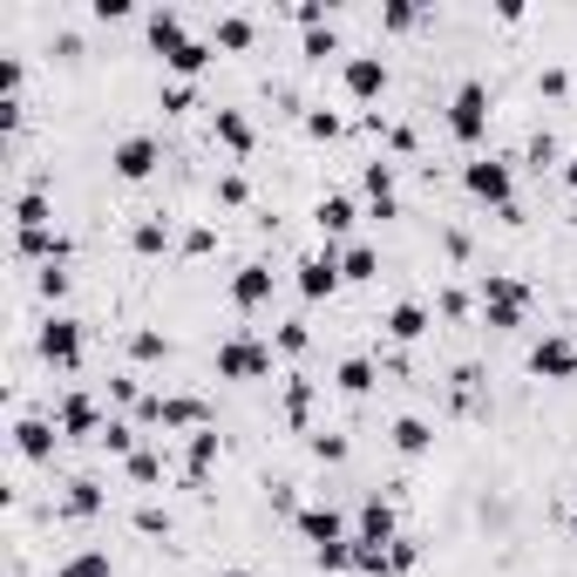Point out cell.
Returning a JSON list of instances; mask_svg holds the SVG:
<instances>
[{
    "label": "cell",
    "mask_w": 577,
    "mask_h": 577,
    "mask_svg": "<svg viewBox=\"0 0 577 577\" xmlns=\"http://www.w3.org/2000/svg\"><path fill=\"white\" fill-rule=\"evenodd\" d=\"M462 190H469L476 204H489L496 218H510V224L523 218L517 211V170L503 157H469V164H462Z\"/></svg>",
    "instance_id": "1"
},
{
    "label": "cell",
    "mask_w": 577,
    "mask_h": 577,
    "mask_svg": "<svg viewBox=\"0 0 577 577\" xmlns=\"http://www.w3.org/2000/svg\"><path fill=\"white\" fill-rule=\"evenodd\" d=\"M482 320L496 333H517L530 320V286L517 273H482Z\"/></svg>",
    "instance_id": "2"
},
{
    "label": "cell",
    "mask_w": 577,
    "mask_h": 577,
    "mask_svg": "<svg viewBox=\"0 0 577 577\" xmlns=\"http://www.w3.org/2000/svg\"><path fill=\"white\" fill-rule=\"evenodd\" d=\"M218 380H273V340H252V333H231L218 340Z\"/></svg>",
    "instance_id": "3"
},
{
    "label": "cell",
    "mask_w": 577,
    "mask_h": 577,
    "mask_svg": "<svg viewBox=\"0 0 577 577\" xmlns=\"http://www.w3.org/2000/svg\"><path fill=\"white\" fill-rule=\"evenodd\" d=\"M136 421H149V429H164V435H198V429H211V414H204L198 395H149V401L136 408Z\"/></svg>",
    "instance_id": "4"
},
{
    "label": "cell",
    "mask_w": 577,
    "mask_h": 577,
    "mask_svg": "<svg viewBox=\"0 0 577 577\" xmlns=\"http://www.w3.org/2000/svg\"><path fill=\"white\" fill-rule=\"evenodd\" d=\"M489 89L482 82H462L455 96H448V136L455 143H482V130H489Z\"/></svg>",
    "instance_id": "5"
},
{
    "label": "cell",
    "mask_w": 577,
    "mask_h": 577,
    "mask_svg": "<svg viewBox=\"0 0 577 577\" xmlns=\"http://www.w3.org/2000/svg\"><path fill=\"white\" fill-rule=\"evenodd\" d=\"M292 286H299V299L306 306H320V299H333L346 279H340V245H326V252H306L299 265H292Z\"/></svg>",
    "instance_id": "6"
},
{
    "label": "cell",
    "mask_w": 577,
    "mask_h": 577,
    "mask_svg": "<svg viewBox=\"0 0 577 577\" xmlns=\"http://www.w3.org/2000/svg\"><path fill=\"white\" fill-rule=\"evenodd\" d=\"M34 346H42V360H48V367L75 374V367H82V320L48 313V320H42V333H34Z\"/></svg>",
    "instance_id": "7"
},
{
    "label": "cell",
    "mask_w": 577,
    "mask_h": 577,
    "mask_svg": "<svg viewBox=\"0 0 577 577\" xmlns=\"http://www.w3.org/2000/svg\"><path fill=\"white\" fill-rule=\"evenodd\" d=\"M157 164H164V143H157V136H143V130H136V136H123V143L109 149V170L123 177V184L157 177Z\"/></svg>",
    "instance_id": "8"
},
{
    "label": "cell",
    "mask_w": 577,
    "mask_h": 577,
    "mask_svg": "<svg viewBox=\"0 0 577 577\" xmlns=\"http://www.w3.org/2000/svg\"><path fill=\"white\" fill-rule=\"evenodd\" d=\"M530 374L536 380H577V340L570 333H544L530 346Z\"/></svg>",
    "instance_id": "9"
},
{
    "label": "cell",
    "mask_w": 577,
    "mask_h": 577,
    "mask_svg": "<svg viewBox=\"0 0 577 577\" xmlns=\"http://www.w3.org/2000/svg\"><path fill=\"white\" fill-rule=\"evenodd\" d=\"M340 89L354 102H380V96H388V62H380V55H346L340 62Z\"/></svg>",
    "instance_id": "10"
},
{
    "label": "cell",
    "mask_w": 577,
    "mask_h": 577,
    "mask_svg": "<svg viewBox=\"0 0 577 577\" xmlns=\"http://www.w3.org/2000/svg\"><path fill=\"white\" fill-rule=\"evenodd\" d=\"M55 429H62V435H75V442H102V429H109V421H102L96 395H82V388H75V395H62V408H55Z\"/></svg>",
    "instance_id": "11"
},
{
    "label": "cell",
    "mask_w": 577,
    "mask_h": 577,
    "mask_svg": "<svg viewBox=\"0 0 577 577\" xmlns=\"http://www.w3.org/2000/svg\"><path fill=\"white\" fill-rule=\"evenodd\" d=\"M292 530H299V544H313V551L346 544V517H340L333 503H306V510L292 517Z\"/></svg>",
    "instance_id": "12"
},
{
    "label": "cell",
    "mask_w": 577,
    "mask_h": 577,
    "mask_svg": "<svg viewBox=\"0 0 577 577\" xmlns=\"http://www.w3.org/2000/svg\"><path fill=\"white\" fill-rule=\"evenodd\" d=\"M360 190H367V211L374 218H401V190H395V164L388 157L360 164Z\"/></svg>",
    "instance_id": "13"
},
{
    "label": "cell",
    "mask_w": 577,
    "mask_h": 577,
    "mask_svg": "<svg viewBox=\"0 0 577 577\" xmlns=\"http://www.w3.org/2000/svg\"><path fill=\"white\" fill-rule=\"evenodd\" d=\"M55 442H62V429L48 414H21L14 421V448H21V462H55Z\"/></svg>",
    "instance_id": "14"
},
{
    "label": "cell",
    "mask_w": 577,
    "mask_h": 577,
    "mask_svg": "<svg viewBox=\"0 0 577 577\" xmlns=\"http://www.w3.org/2000/svg\"><path fill=\"white\" fill-rule=\"evenodd\" d=\"M231 306H238V313L273 306V265H238V273H231Z\"/></svg>",
    "instance_id": "15"
},
{
    "label": "cell",
    "mask_w": 577,
    "mask_h": 577,
    "mask_svg": "<svg viewBox=\"0 0 577 577\" xmlns=\"http://www.w3.org/2000/svg\"><path fill=\"white\" fill-rule=\"evenodd\" d=\"M395 503H380V496H367V503L354 510V544H395Z\"/></svg>",
    "instance_id": "16"
},
{
    "label": "cell",
    "mask_w": 577,
    "mask_h": 577,
    "mask_svg": "<svg viewBox=\"0 0 577 577\" xmlns=\"http://www.w3.org/2000/svg\"><path fill=\"white\" fill-rule=\"evenodd\" d=\"M429 326H435V320H429V306H421V299H395V306H388V320H380V333L401 340V346H414Z\"/></svg>",
    "instance_id": "17"
},
{
    "label": "cell",
    "mask_w": 577,
    "mask_h": 577,
    "mask_svg": "<svg viewBox=\"0 0 577 577\" xmlns=\"http://www.w3.org/2000/svg\"><path fill=\"white\" fill-rule=\"evenodd\" d=\"M354 218H360V211H354V198H346V190H326V198L313 204V224H320L326 245H340L346 231H354Z\"/></svg>",
    "instance_id": "18"
},
{
    "label": "cell",
    "mask_w": 577,
    "mask_h": 577,
    "mask_svg": "<svg viewBox=\"0 0 577 577\" xmlns=\"http://www.w3.org/2000/svg\"><path fill=\"white\" fill-rule=\"evenodd\" d=\"M143 34H149V48H157L164 62H170V55H177V48L190 42V27H184V14H177V8H149Z\"/></svg>",
    "instance_id": "19"
},
{
    "label": "cell",
    "mask_w": 577,
    "mask_h": 577,
    "mask_svg": "<svg viewBox=\"0 0 577 577\" xmlns=\"http://www.w3.org/2000/svg\"><path fill=\"white\" fill-rule=\"evenodd\" d=\"M211 136L231 149V157H252V143H258V130H252L245 109H218V115H211Z\"/></svg>",
    "instance_id": "20"
},
{
    "label": "cell",
    "mask_w": 577,
    "mask_h": 577,
    "mask_svg": "<svg viewBox=\"0 0 577 577\" xmlns=\"http://www.w3.org/2000/svg\"><path fill=\"white\" fill-rule=\"evenodd\" d=\"M14 252L27 265H68V238H62V231H14Z\"/></svg>",
    "instance_id": "21"
},
{
    "label": "cell",
    "mask_w": 577,
    "mask_h": 577,
    "mask_svg": "<svg viewBox=\"0 0 577 577\" xmlns=\"http://www.w3.org/2000/svg\"><path fill=\"white\" fill-rule=\"evenodd\" d=\"M374 380H380V367H374L367 354H346V360L333 367V388H340L346 401H360V395H374Z\"/></svg>",
    "instance_id": "22"
},
{
    "label": "cell",
    "mask_w": 577,
    "mask_h": 577,
    "mask_svg": "<svg viewBox=\"0 0 577 577\" xmlns=\"http://www.w3.org/2000/svg\"><path fill=\"white\" fill-rule=\"evenodd\" d=\"M388 442H395V455H429V448H435V429H429L421 414H395Z\"/></svg>",
    "instance_id": "23"
},
{
    "label": "cell",
    "mask_w": 577,
    "mask_h": 577,
    "mask_svg": "<svg viewBox=\"0 0 577 577\" xmlns=\"http://www.w3.org/2000/svg\"><path fill=\"white\" fill-rule=\"evenodd\" d=\"M211 469H218V429H198L184 448V482H204Z\"/></svg>",
    "instance_id": "24"
},
{
    "label": "cell",
    "mask_w": 577,
    "mask_h": 577,
    "mask_svg": "<svg viewBox=\"0 0 577 577\" xmlns=\"http://www.w3.org/2000/svg\"><path fill=\"white\" fill-rule=\"evenodd\" d=\"M14 231H55L48 190H21V198H14Z\"/></svg>",
    "instance_id": "25"
},
{
    "label": "cell",
    "mask_w": 577,
    "mask_h": 577,
    "mask_svg": "<svg viewBox=\"0 0 577 577\" xmlns=\"http://www.w3.org/2000/svg\"><path fill=\"white\" fill-rule=\"evenodd\" d=\"M279 408H286V421H292V429H306V421H313V380H306V374H286Z\"/></svg>",
    "instance_id": "26"
},
{
    "label": "cell",
    "mask_w": 577,
    "mask_h": 577,
    "mask_svg": "<svg viewBox=\"0 0 577 577\" xmlns=\"http://www.w3.org/2000/svg\"><path fill=\"white\" fill-rule=\"evenodd\" d=\"M130 245H136L143 258H164V252H170V218H136V224H130Z\"/></svg>",
    "instance_id": "27"
},
{
    "label": "cell",
    "mask_w": 577,
    "mask_h": 577,
    "mask_svg": "<svg viewBox=\"0 0 577 577\" xmlns=\"http://www.w3.org/2000/svg\"><path fill=\"white\" fill-rule=\"evenodd\" d=\"M340 279H346V286L380 279V252H374V245H346V252H340Z\"/></svg>",
    "instance_id": "28"
},
{
    "label": "cell",
    "mask_w": 577,
    "mask_h": 577,
    "mask_svg": "<svg viewBox=\"0 0 577 577\" xmlns=\"http://www.w3.org/2000/svg\"><path fill=\"white\" fill-rule=\"evenodd\" d=\"M130 354H136L143 367H157V360H170V354H177V340H170V333H157V326H136V333H130Z\"/></svg>",
    "instance_id": "29"
},
{
    "label": "cell",
    "mask_w": 577,
    "mask_h": 577,
    "mask_svg": "<svg viewBox=\"0 0 577 577\" xmlns=\"http://www.w3.org/2000/svg\"><path fill=\"white\" fill-rule=\"evenodd\" d=\"M252 14H218V27H211V48H231V55H238V48H252Z\"/></svg>",
    "instance_id": "30"
},
{
    "label": "cell",
    "mask_w": 577,
    "mask_h": 577,
    "mask_svg": "<svg viewBox=\"0 0 577 577\" xmlns=\"http://www.w3.org/2000/svg\"><path fill=\"white\" fill-rule=\"evenodd\" d=\"M102 510V482L96 476H75L68 496H62V517H96Z\"/></svg>",
    "instance_id": "31"
},
{
    "label": "cell",
    "mask_w": 577,
    "mask_h": 577,
    "mask_svg": "<svg viewBox=\"0 0 577 577\" xmlns=\"http://www.w3.org/2000/svg\"><path fill=\"white\" fill-rule=\"evenodd\" d=\"M211 55H218V48H211V42H198V34H190V42H184V48L170 55V75H177V82H190V75H204V68H211Z\"/></svg>",
    "instance_id": "32"
},
{
    "label": "cell",
    "mask_w": 577,
    "mask_h": 577,
    "mask_svg": "<svg viewBox=\"0 0 577 577\" xmlns=\"http://www.w3.org/2000/svg\"><path fill=\"white\" fill-rule=\"evenodd\" d=\"M123 469H130V482H136V489H157V482H164V455H157V448H136V455L123 462Z\"/></svg>",
    "instance_id": "33"
},
{
    "label": "cell",
    "mask_w": 577,
    "mask_h": 577,
    "mask_svg": "<svg viewBox=\"0 0 577 577\" xmlns=\"http://www.w3.org/2000/svg\"><path fill=\"white\" fill-rule=\"evenodd\" d=\"M109 570H115V564H109V551H75L55 577H109Z\"/></svg>",
    "instance_id": "34"
},
{
    "label": "cell",
    "mask_w": 577,
    "mask_h": 577,
    "mask_svg": "<svg viewBox=\"0 0 577 577\" xmlns=\"http://www.w3.org/2000/svg\"><path fill=\"white\" fill-rule=\"evenodd\" d=\"M102 448H109V455H123V462H130V455L143 448V442H136V421H109V429H102Z\"/></svg>",
    "instance_id": "35"
},
{
    "label": "cell",
    "mask_w": 577,
    "mask_h": 577,
    "mask_svg": "<svg viewBox=\"0 0 577 577\" xmlns=\"http://www.w3.org/2000/svg\"><path fill=\"white\" fill-rule=\"evenodd\" d=\"M273 346H279V354H306V346H313V333H306V320H279V333H273Z\"/></svg>",
    "instance_id": "36"
},
{
    "label": "cell",
    "mask_w": 577,
    "mask_h": 577,
    "mask_svg": "<svg viewBox=\"0 0 577 577\" xmlns=\"http://www.w3.org/2000/svg\"><path fill=\"white\" fill-rule=\"evenodd\" d=\"M354 570H367V577H395L388 544H354Z\"/></svg>",
    "instance_id": "37"
},
{
    "label": "cell",
    "mask_w": 577,
    "mask_h": 577,
    "mask_svg": "<svg viewBox=\"0 0 577 577\" xmlns=\"http://www.w3.org/2000/svg\"><path fill=\"white\" fill-rule=\"evenodd\" d=\"M421 21V8H414V0H388V8H380V27H388V34H408Z\"/></svg>",
    "instance_id": "38"
},
{
    "label": "cell",
    "mask_w": 577,
    "mask_h": 577,
    "mask_svg": "<svg viewBox=\"0 0 577 577\" xmlns=\"http://www.w3.org/2000/svg\"><path fill=\"white\" fill-rule=\"evenodd\" d=\"M34 292H42L48 306H62L68 299V273H62V265H42V273H34Z\"/></svg>",
    "instance_id": "39"
},
{
    "label": "cell",
    "mask_w": 577,
    "mask_h": 577,
    "mask_svg": "<svg viewBox=\"0 0 577 577\" xmlns=\"http://www.w3.org/2000/svg\"><path fill=\"white\" fill-rule=\"evenodd\" d=\"M346 123H340V115L333 109H306V136H313V143H333Z\"/></svg>",
    "instance_id": "40"
},
{
    "label": "cell",
    "mask_w": 577,
    "mask_h": 577,
    "mask_svg": "<svg viewBox=\"0 0 577 577\" xmlns=\"http://www.w3.org/2000/svg\"><path fill=\"white\" fill-rule=\"evenodd\" d=\"M530 164H536V170H544V164H557V170H564V149H557V136H551V130H536V136H530Z\"/></svg>",
    "instance_id": "41"
},
{
    "label": "cell",
    "mask_w": 577,
    "mask_h": 577,
    "mask_svg": "<svg viewBox=\"0 0 577 577\" xmlns=\"http://www.w3.org/2000/svg\"><path fill=\"white\" fill-rule=\"evenodd\" d=\"M245 198H252V184H245L238 170H224V177H218V204H224V211H238Z\"/></svg>",
    "instance_id": "42"
},
{
    "label": "cell",
    "mask_w": 577,
    "mask_h": 577,
    "mask_svg": "<svg viewBox=\"0 0 577 577\" xmlns=\"http://www.w3.org/2000/svg\"><path fill=\"white\" fill-rule=\"evenodd\" d=\"M306 448H313L320 462H346V455H354V442H346V435H326V429H320L313 442H306Z\"/></svg>",
    "instance_id": "43"
},
{
    "label": "cell",
    "mask_w": 577,
    "mask_h": 577,
    "mask_svg": "<svg viewBox=\"0 0 577 577\" xmlns=\"http://www.w3.org/2000/svg\"><path fill=\"white\" fill-rule=\"evenodd\" d=\"M299 55H313V62L340 55V34H333V27H313V34H306V42H299Z\"/></svg>",
    "instance_id": "44"
},
{
    "label": "cell",
    "mask_w": 577,
    "mask_h": 577,
    "mask_svg": "<svg viewBox=\"0 0 577 577\" xmlns=\"http://www.w3.org/2000/svg\"><path fill=\"white\" fill-rule=\"evenodd\" d=\"M313 564H320V570H354V536H346V544H326V551H313Z\"/></svg>",
    "instance_id": "45"
},
{
    "label": "cell",
    "mask_w": 577,
    "mask_h": 577,
    "mask_svg": "<svg viewBox=\"0 0 577 577\" xmlns=\"http://www.w3.org/2000/svg\"><path fill=\"white\" fill-rule=\"evenodd\" d=\"M136 530H143V536H164V530H170V510H164V503H136Z\"/></svg>",
    "instance_id": "46"
},
{
    "label": "cell",
    "mask_w": 577,
    "mask_h": 577,
    "mask_svg": "<svg viewBox=\"0 0 577 577\" xmlns=\"http://www.w3.org/2000/svg\"><path fill=\"white\" fill-rule=\"evenodd\" d=\"M204 252H218V231L211 224H190L184 231V258H204Z\"/></svg>",
    "instance_id": "47"
},
{
    "label": "cell",
    "mask_w": 577,
    "mask_h": 577,
    "mask_svg": "<svg viewBox=\"0 0 577 577\" xmlns=\"http://www.w3.org/2000/svg\"><path fill=\"white\" fill-rule=\"evenodd\" d=\"M388 564H395V577L414 570V564H421V544H414V536H395V544H388Z\"/></svg>",
    "instance_id": "48"
},
{
    "label": "cell",
    "mask_w": 577,
    "mask_h": 577,
    "mask_svg": "<svg viewBox=\"0 0 577 577\" xmlns=\"http://www.w3.org/2000/svg\"><path fill=\"white\" fill-rule=\"evenodd\" d=\"M109 401H115V408H143V401H136V374H115V380H109Z\"/></svg>",
    "instance_id": "49"
},
{
    "label": "cell",
    "mask_w": 577,
    "mask_h": 577,
    "mask_svg": "<svg viewBox=\"0 0 577 577\" xmlns=\"http://www.w3.org/2000/svg\"><path fill=\"white\" fill-rule=\"evenodd\" d=\"M190 102H198V89H190V82H177V75H170V82H164V109H190Z\"/></svg>",
    "instance_id": "50"
},
{
    "label": "cell",
    "mask_w": 577,
    "mask_h": 577,
    "mask_svg": "<svg viewBox=\"0 0 577 577\" xmlns=\"http://www.w3.org/2000/svg\"><path fill=\"white\" fill-rule=\"evenodd\" d=\"M89 14H96V21H123V14H130V0H96Z\"/></svg>",
    "instance_id": "51"
},
{
    "label": "cell",
    "mask_w": 577,
    "mask_h": 577,
    "mask_svg": "<svg viewBox=\"0 0 577 577\" xmlns=\"http://www.w3.org/2000/svg\"><path fill=\"white\" fill-rule=\"evenodd\" d=\"M536 89H544V96H564V89H570V75H564V68H544V82H536Z\"/></svg>",
    "instance_id": "52"
},
{
    "label": "cell",
    "mask_w": 577,
    "mask_h": 577,
    "mask_svg": "<svg viewBox=\"0 0 577 577\" xmlns=\"http://www.w3.org/2000/svg\"><path fill=\"white\" fill-rule=\"evenodd\" d=\"M564 184H570V190H577V157H564Z\"/></svg>",
    "instance_id": "53"
},
{
    "label": "cell",
    "mask_w": 577,
    "mask_h": 577,
    "mask_svg": "<svg viewBox=\"0 0 577 577\" xmlns=\"http://www.w3.org/2000/svg\"><path fill=\"white\" fill-rule=\"evenodd\" d=\"M218 577H252V570H218Z\"/></svg>",
    "instance_id": "54"
},
{
    "label": "cell",
    "mask_w": 577,
    "mask_h": 577,
    "mask_svg": "<svg viewBox=\"0 0 577 577\" xmlns=\"http://www.w3.org/2000/svg\"><path fill=\"white\" fill-rule=\"evenodd\" d=\"M570 536H577V517H570Z\"/></svg>",
    "instance_id": "55"
}]
</instances>
